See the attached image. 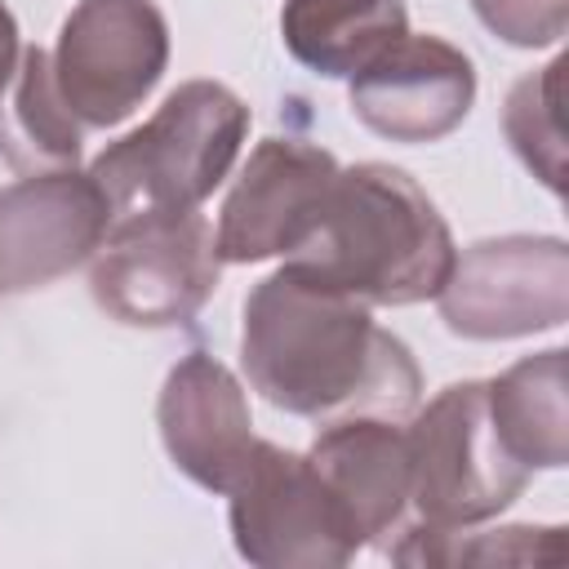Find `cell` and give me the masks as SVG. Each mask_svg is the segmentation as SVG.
Segmentation results:
<instances>
[{
  "instance_id": "7c38bea8",
  "label": "cell",
  "mask_w": 569,
  "mask_h": 569,
  "mask_svg": "<svg viewBox=\"0 0 569 569\" xmlns=\"http://www.w3.org/2000/svg\"><path fill=\"white\" fill-rule=\"evenodd\" d=\"M160 431L173 462L213 493H231L258 445L236 378L204 351H191L169 373L160 396Z\"/></svg>"
},
{
  "instance_id": "30bf717a",
  "label": "cell",
  "mask_w": 569,
  "mask_h": 569,
  "mask_svg": "<svg viewBox=\"0 0 569 569\" xmlns=\"http://www.w3.org/2000/svg\"><path fill=\"white\" fill-rule=\"evenodd\" d=\"M476 71L440 36H400L351 76V111L382 138L436 142L471 107Z\"/></svg>"
},
{
  "instance_id": "277c9868",
  "label": "cell",
  "mask_w": 569,
  "mask_h": 569,
  "mask_svg": "<svg viewBox=\"0 0 569 569\" xmlns=\"http://www.w3.org/2000/svg\"><path fill=\"white\" fill-rule=\"evenodd\" d=\"M409 445V502L422 529H462L502 511L529 480L511 458L489 413V382L440 391L405 431Z\"/></svg>"
},
{
  "instance_id": "8fae6325",
  "label": "cell",
  "mask_w": 569,
  "mask_h": 569,
  "mask_svg": "<svg viewBox=\"0 0 569 569\" xmlns=\"http://www.w3.org/2000/svg\"><path fill=\"white\" fill-rule=\"evenodd\" d=\"M111 231V209L93 178L71 169L22 178L0 191V280L4 289H31L80 258H89Z\"/></svg>"
},
{
  "instance_id": "5bb4252c",
  "label": "cell",
  "mask_w": 569,
  "mask_h": 569,
  "mask_svg": "<svg viewBox=\"0 0 569 569\" xmlns=\"http://www.w3.org/2000/svg\"><path fill=\"white\" fill-rule=\"evenodd\" d=\"M284 44L320 76H356L391 49L409 22L400 0H289L280 13Z\"/></svg>"
},
{
  "instance_id": "9c48e42d",
  "label": "cell",
  "mask_w": 569,
  "mask_h": 569,
  "mask_svg": "<svg viewBox=\"0 0 569 569\" xmlns=\"http://www.w3.org/2000/svg\"><path fill=\"white\" fill-rule=\"evenodd\" d=\"M338 178L329 151L307 147L298 138H267L236 191L222 204V222L213 231L222 262H258L276 253H293L320 218V204Z\"/></svg>"
},
{
  "instance_id": "ffe728a7",
  "label": "cell",
  "mask_w": 569,
  "mask_h": 569,
  "mask_svg": "<svg viewBox=\"0 0 569 569\" xmlns=\"http://www.w3.org/2000/svg\"><path fill=\"white\" fill-rule=\"evenodd\" d=\"M13 71H18V27H13L9 9L0 4V98H4Z\"/></svg>"
},
{
  "instance_id": "8992f818",
  "label": "cell",
  "mask_w": 569,
  "mask_h": 569,
  "mask_svg": "<svg viewBox=\"0 0 569 569\" xmlns=\"http://www.w3.org/2000/svg\"><path fill=\"white\" fill-rule=\"evenodd\" d=\"M107 236L93 298L124 325H182L218 284L213 227L196 209L124 222Z\"/></svg>"
},
{
  "instance_id": "ba28073f",
  "label": "cell",
  "mask_w": 569,
  "mask_h": 569,
  "mask_svg": "<svg viewBox=\"0 0 569 569\" xmlns=\"http://www.w3.org/2000/svg\"><path fill=\"white\" fill-rule=\"evenodd\" d=\"M569 258L560 240H485L453 258L440 311L453 333L511 338L565 320Z\"/></svg>"
},
{
  "instance_id": "2e32d148",
  "label": "cell",
  "mask_w": 569,
  "mask_h": 569,
  "mask_svg": "<svg viewBox=\"0 0 569 569\" xmlns=\"http://www.w3.org/2000/svg\"><path fill=\"white\" fill-rule=\"evenodd\" d=\"M0 156L13 169H71L80 156V124L53 84V58L27 49L18 62L13 98H0Z\"/></svg>"
},
{
  "instance_id": "7a4b0ae2",
  "label": "cell",
  "mask_w": 569,
  "mask_h": 569,
  "mask_svg": "<svg viewBox=\"0 0 569 569\" xmlns=\"http://www.w3.org/2000/svg\"><path fill=\"white\" fill-rule=\"evenodd\" d=\"M453 240L418 182L391 164L338 169L316 227L284 267L360 302L436 298L453 271Z\"/></svg>"
},
{
  "instance_id": "6da1fadb",
  "label": "cell",
  "mask_w": 569,
  "mask_h": 569,
  "mask_svg": "<svg viewBox=\"0 0 569 569\" xmlns=\"http://www.w3.org/2000/svg\"><path fill=\"white\" fill-rule=\"evenodd\" d=\"M244 365L253 387L302 418L405 413L418 400L409 351L369 320V302L293 267L244 302Z\"/></svg>"
},
{
  "instance_id": "5b68a950",
  "label": "cell",
  "mask_w": 569,
  "mask_h": 569,
  "mask_svg": "<svg viewBox=\"0 0 569 569\" xmlns=\"http://www.w3.org/2000/svg\"><path fill=\"white\" fill-rule=\"evenodd\" d=\"M169 31L151 0H80L62 22L53 84L76 124L124 120L160 80Z\"/></svg>"
},
{
  "instance_id": "4fadbf2b",
  "label": "cell",
  "mask_w": 569,
  "mask_h": 569,
  "mask_svg": "<svg viewBox=\"0 0 569 569\" xmlns=\"http://www.w3.org/2000/svg\"><path fill=\"white\" fill-rule=\"evenodd\" d=\"M320 480L333 489L360 542L387 533L409 502V445L382 418L333 422L307 453Z\"/></svg>"
},
{
  "instance_id": "d6986e66",
  "label": "cell",
  "mask_w": 569,
  "mask_h": 569,
  "mask_svg": "<svg viewBox=\"0 0 569 569\" xmlns=\"http://www.w3.org/2000/svg\"><path fill=\"white\" fill-rule=\"evenodd\" d=\"M476 13L511 44H556L569 22V0H476Z\"/></svg>"
},
{
  "instance_id": "ac0fdd59",
  "label": "cell",
  "mask_w": 569,
  "mask_h": 569,
  "mask_svg": "<svg viewBox=\"0 0 569 569\" xmlns=\"http://www.w3.org/2000/svg\"><path fill=\"white\" fill-rule=\"evenodd\" d=\"M480 547H462V542H440L422 529H405V542L391 551L396 560L409 565H440V560H498V565H516V560H538V565H565L569 547H565V529H498V533H476Z\"/></svg>"
},
{
  "instance_id": "e0dca14e",
  "label": "cell",
  "mask_w": 569,
  "mask_h": 569,
  "mask_svg": "<svg viewBox=\"0 0 569 569\" xmlns=\"http://www.w3.org/2000/svg\"><path fill=\"white\" fill-rule=\"evenodd\" d=\"M560 71L565 58L542 67L538 76H525L507 98V133L516 151L525 156L538 178L560 191L565 187V116H560Z\"/></svg>"
},
{
  "instance_id": "44dd1931",
  "label": "cell",
  "mask_w": 569,
  "mask_h": 569,
  "mask_svg": "<svg viewBox=\"0 0 569 569\" xmlns=\"http://www.w3.org/2000/svg\"><path fill=\"white\" fill-rule=\"evenodd\" d=\"M0 289H4V280H0Z\"/></svg>"
},
{
  "instance_id": "3957f363",
  "label": "cell",
  "mask_w": 569,
  "mask_h": 569,
  "mask_svg": "<svg viewBox=\"0 0 569 569\" xmlns=\"http://www.w3.org/2000/svg\"><path fill=\"white\" fill-rule=\"evenodd\" d=\"M244 129L249 107L213 80H191L169 93L142 129L107 147L89 169L111 209V227L191 213L231 169Z\"/></svg>"
},
{
  "instance_id": "9a60e30c",
  "label": "cell",
  "mask_w": 569,
  "mask_h": 569,
  "mask_svg": "<svg viewBox=\"0 0 569 569\" xmlns=\"http://www.w3.org/2000/svg\"><path fill=\"white\" fill-rule=\"evenodd\" d=\"M489 413L516 462L560 467L569 458L565 418V351H542L520 360L498 382H489Z\"/></svg>"
},
{
  "instance_id": "52a82bcc",
  "label": "cell",
  "mask_w": 569,
  "mask_h": 569,
  "mask_svg": "<svg viewBox=\"0 0 569 569\" xmlns=\"http://www.w3.org/2000/svg\"><path fill=\"white\" fill-rule=\"evenodd\" d=\"M236 547L253 565H342L360 538L311 458L253 445L231 485Z\"/></svg>"
}]
</instances>
